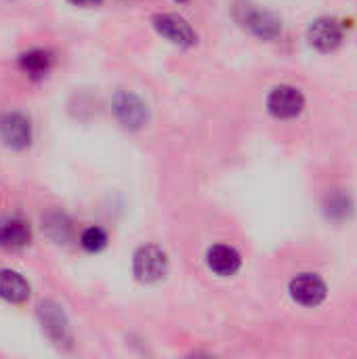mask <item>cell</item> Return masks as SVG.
Returning <instances> with one entry per match:
<instances>
[{
    "label": "cell",
    "instance_id": "5b68a950",
    "mask_svg": "<svg viewBox=\"0 0 357 359\" xmlns=\"http://www.w3.org/2000/svg\"><path fill=\"white\" fill-rule=\"evenodd\" d=\"M240 23L259 40L271 42L282 34V19L267 11V8H259V6H244L242 15L238 17Z\"/></svg>",
    "mask_w": 357,
    "mask_h": 359
},
{
    "label": "cell",
    "instance_id": "ac0fdd59",
    "mask_svg": "<svg viewBox=\"0 0 357 359\" xmlns=\"http://www.w3.org/2000/svg\"><path fill=\"white\" fill-rule=\"evenodd\" d=\"M173 2H177V4H185V2H189V0H173Z\"/></svg>",
    "mask_w": 357,
    "mask_h": 359
},
{
    "label": "cell",
    "instance_id": "5bb4252c",
    "mask_svg": "<svg viewBox=\"0 0 357 359\" xmlns=\"http://www.w3.org/2000/svg\"><path fill=\"white\" fill-rule=\"evenodd\" d=\"M42 231L53 244H59V246H65L74 240V225H72L69 217L63 212H57V210L44 215Z\"/></svg>",
    "mask_w": 357,
    "mask_h": 359
},
{
    "label": "cell",
    "instance_id": "30bf717a",
    "mask_svg": "<svg viewBox=\"0 0 357 359\" xmlns=\"http://www.w3.org/2000/svg\"><path fill=\"white\" fill-rule=\"evenodd\" d=\"M206 265L208 269L219 276V278H229L240 271L242 267V257L234 246L227 244H215L206 252Z\"/></svg>",
    "mask_w": 357,
    "mask_h": 359
},
{
    "label": "cell",
    "instance_id": "8992f818",
    "mask_svg": "<svg viewBox=\"0 0 357 359\" xmlns=\"http://www.w3.org/2000/svg\"><path fill=\"white\" fill-rule=\"evenodd\" d=\"M305 109V97L299 88L290 84L276 86L267 97V111L278 120H292Z\"/></svg>",
    "mask_w": 357,
    "mask_h": 359
},
{
    "label": "cell",
    "instance_id": "52a82bcc",
    "mask_svg": "<svg viewBox=\"0 0 357 359\" xmlns=\"http://www.w3.org/2000/svg\"><path fill=\"white\" fill-rule=\"evenodd\" d=\"M290 299L303 307H318L328 297V286L318 273H299L288 284Z\"/></svg>",
    "mask_w": 357,
    "mask_h": 359
},
{
    "label": "cell",
    "instance_id": "ba28073f",
    "mask_svg": "<svg viewBox=\"0 0 357 359\" xmlns=\"http://www.w3.org/2000/svg\"><path fill=\"white\" fill-rule=\"evenodd\" d=\"M0 139L6 147L23 151L32 145V122L21 111H6L0 116Z\"/></svg>",
    "mask_w": 357,
    "mask_h": 359
},
{
    "label": "cell",
    "instance_id": "8fae6325",
    "mask_svg": "<svg viewBox=\"0 0 357 359\" xmlns=\"http://www.w3.org/2000/svg\"><path fill=\"white\" fill-rule=\"evenodd\" d=\"M32 242V227L27 221L19 217H2L0 219V248L4 250H21Z\"/></svg>",
    "mask_w": 357,
    "mask_h": 359
},
{
    "label": "cell",
    "instance_id": "7c38bea8",
    "mask_svg": "<svg viewBox=\"0 0 357 359\" xmlns=\"http://www.w3.org/2000/svg\"><path fill=\"white\" fill-rule=\"evenodd\" d=\"M17 63L29 80H44L55 65V55L48 48H29L19 55Z\"/></svg>",
    "mask_w": 357,
    "mask_h": 359
},
{
    "label": "cell",
    "instance_id": "7a4b0ae2",
    "mask_svg": "<svg viewBox=\"0 0 357 359\" xmlns=\"http://www.w3.org/2000/svg\"><path fill=\"white\" fill-rule=\"evenodd\" d=\"M112 109L116 120L122 124V128L137 133L149 122V107L147 103L135 95L133 90H116L112 99Z\"/></svg>",
    "mask_w": 357,
    "mask_h": 359
},
{
    "label": "cell",
    "instance_id": "2e32d148",
    "mask_svg": "<svg viewBox=\"0 0 357 359\" xmlns=\"http://www.w3.org/2000/svg\"><path fill=\"white\" fill-rule=\"evenodd\" d=\"M326 212H328V217H330V219H337V221L347 219V217H349V212H351V202H349V198H347V196H343V194H335V196H330V198H328V202H326Z\"/></svg>",
    "mask_w": 357,
    "mask_h": 359
},
{
    "label": "cell",
    "instance_id": "9a60e30c",
    "mask_svg": "<svg viewBox=\"0 0 357 359\" xmlns=\"http://www.w3.org/2000/svg\"><path fill=\"white\" fill-rule=\"evenodd\" d=\"M107 242H109L107 231L101 229V227H86L80 233V246L86 252H90V255H97V252L105 250L107 248Z\"/></svg>",
    "mask_w": 357,
    "mask_h": 359
},
{
    "label": "cell",
    "instance_id": "6da1fadb",
    "mask_svg": "<svg viewBox=\"0 0 357 359\" xmlns=\"http://www.w3.org/2000/svg\"><path fill=\"white\" fill-rule=\"evenodd\" d=\"M133 276L141 284H158L168 276V255L156 244H143L133 257Z\"/></svg>",
    "mask_w": 357,
    "mask_h": 359
},
{
    "label": "cell",
    "instance_id": "4fadbf2b",
    "mask_svg": "<svg viewBox=\"0 0 357 359\" xmlns=\"http://www.w3.org/2000/svg\"><path fill=\"white\" fill-rule=\"evenodd\" d=\"M32 294V288L27 280L13 271V269H0V299L11 305H23Z\"/></svg>",
    "mask_w": 357,
    "mask_h": 359
},
{
    "label": "cell",
    "instance_id": "3957f363",
    "mask_svg": "<svg viewBox=\"0 0 357 359\" xmlns=\"http://www.w3.org/2000/svg\"><path fill=\"white\" fill-rule=\"evenodd\" d=\"M151 25L166 42L179 48H191L198 44V34L191 23L177 13H158L151 17Z\"/></svg>",
    "mask_w": 357,
    "mask_h": 359
},
{
    "label": "cell",
    "instance_id": "9c48e42d",
    "mask_svg": "<svg viewBox=\"0 0 357 359\" xmlns=\"http://www.w3.org/2000/svg\"><path fill=\"white\" fill-rule=\"evenodd\" d=\"M309 44L320 53H332L343 42V25L332 17H320L316 19L307 29Z\"/></svg>",
    "mask_w": 357,
    "mask_h": 359
},
{
    "label": "cell",
    "instance_id": "277c9868",
    "mask_svg": "<svg viewBox=\"0 0 357 359\" xmlns=\"http://www.w3.org/2000/svg\"><path fill=\"white\" fill-rule=\"evenodd\" d=\"M38 322L42 326V332L48 337L50 343L57 347H69L72 345V328L65 311L55 301H42L36 309Z\"/></svg>",
    "mask_w": 357,
    "mask_h": 359
},
{
    "label": "cell",
    "instance_id": "e0dca14e",
    "mask_svg": "<svg viewBox=\"0 0 357 359\" xmlns=\"http://www.w3.org/2000/svg\"><path fill=\"white\" fill-rule=\"evenodd\" d=\"M67 2L74 6H80V8H95V6L103 4V0H67Z\"/></svg>",
    "mask_w": 357,
    "mask_h": 359
}]
</instances>
